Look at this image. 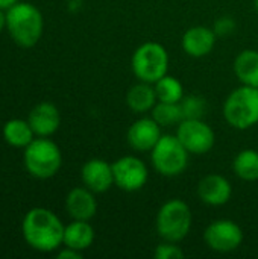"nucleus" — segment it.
Wrapping results in <instances>:
<instances>
[{"instance_id": "1", "label": "nucleus", "mask_w": 258, "mask_h": 259, "mask_svg": "<svg viewBox=\"0 0 258 259\" xmlns=\"http://www.w3.org/2000/svg\"><path fill=\"white\" fill-rule=\"evenodd\" d=\"M65 226L59 217L47 208H32L21 223V234L26 244L41 253L56 250L64 241Z\"/></svg>"}, {"instance_id": "2", "label": "nucleus", "mask_w": 258, "mask_h": 259, "mask_svg": "<svg viewBox=\"0 0 258 259\" xmlns=\"http://www.w3.org/2000/svg\"><path fill=\"white\" fill-rule=\"evenodd\" d=\"M6 29L17 46L30 49L43 36V14L35 5L18 2L6 11Z\"/></svg>"}, {"instance_id": "3", "label": "nucleus", "mask_w": 258, "mask_h": 259, "mask_svg": "<svg viewBox=\"0 0 258 259\" xmlns=\"http://www.w3.org/2000/svg\"><path fill=\"white\" fill-rule=\"evenodd\" d=\"M23 162L26 171L40 181L53 178L62 165V153L59 146L47 137L33 138L24 147Z\"/></svg>"}, {"instance_id": "4", "label": "nucleus", "mask_w": 258, "mask_h": 259, "mask_svg": "<svg viewBox=\"0 0 258 259\" xmlns=\"http://www.w3.org/2000/svg\"><path fill=\"white\" fill-rule=\"evenodd\" d=\"M192 223L193 214L190 206L181 199H170L158 209L155 229L161 240L179 243L190 234Z\"/></svg>"}, {"instance_id": "5", "label": "nucleus", "mask_w": 258, "mask_h": 259, "mask_svg": "<svg viewBox=\"0 0 258 259\" xmlns=\"http://www.w3.org/2000/svg\"><path fill=\"white\" fill-rule=\"evenodd\" d=\"M225 121L239 131L258 124V88L242 85L230 93L224 102Z\"/></svg>"}, {"instance_id": "6", "label": "nucleus", "mask_w": 258, "mask_h": 259, "mask_svg": "<svg viewBox=\"0 0 258 259\" xmlns=\"http://www.w3.org/2000/svg\"><path fill=\"white\" fill-rule=\"evenodd\" d=\"M131 70L140 82L155 83L169 71V53L155 41L140 44L131 58Z\"/></svg>"}, {"instance_id": "7", "label": "nucleus", "mask_w": 258, "mask_h": 259, "mask_svg": "<svg viewBox=\"0 0 258 259\" xmlns=\"http://www.w3.org/2000/svg\"><path fill=\"white\" fill-rule=\"evenodd\" d=\"M190 153L176 135H161L155 147L151 150V161L157 173L164 178H176L182 175L189 165Z\"/></svg>"}, {"instance_id": "8", "label": "nucleus", "mask_w": 258, "mask_h": 259, "mask_svg": "<svg viewBox=\"0 0 258 259\" xmlns=\"http://www.w3.org/2000/svg\"><path fill=\"white\" fill-rule=\"evenodd\" d=\"M242 228L228 219L211 222L204 231V241L208 249L217 253H230L237 250L243 243Z\"/></svg>"}, {"instance_id": "9", "label": "nucleus", "mask_w": 258, "mask_h": 259, "mask_svg": "<svg viewBox=\"0 0 258 259\" xmlns=\"http://www.w3.org/2000/svg\"><path fill=\"white\" fill-rule=\"evenodd\" d=\"M175 135L190 155H205L214 147L216 143L214 131L204 121V118L182 120L178 124Z\"/></svg>"}, {"instance_id": "10", "label": "nucleus", "mask_w": 258, "mask_h": 259, "mask_svg": "<svg viewBox=\"0 0 258 259\" xmlns=\"http://www.w3.org/2000/svg\"><path fill=\"white\" fill-rule=\"evenodd\" d=\"M114 185L126 193H135L144 188L149 181L148 165L137 156L126 155L113 162Z\"/></svg>"}, {"instance_id": "11", "label": "nucleus", "mask_w": 258, "mask_h": 259, "mask_svg": "<svg viewBox=\"0 0 258 259\" xmlns=\"http://www.w3.org/2000/svg\"><path fill=\"white\" fill-rule=\"evenodd\" d=\"M161 135V126L152 117H141L129 126L126 140L132 150L146 153L155 147Z\"/></svg>"}, {"instance_id": "12", "label": "nucleus", "mask_w": 258, "mask_h": 259, "mask_svg": "<svg viewBox=\"0 0 258 259\" xmlns=\"http://www.w3.org/2000/svg\"><path fill=\"white\" fill-rule=\"evenodd\" d=\"M81 179L84 187L91 190L93 193H106L114 185V173L113 164L105 159L93 158L88 159L81 170Z\"/></svg>"}, {"instance_id": "13", "label": "nucleus", "mask_w": 258, "mask_h": 259, "mask_svg": "<svg viewBox=\"0 0 258 259\" xmlns=\"http://www.w3.org/2000/svg\"><path fill=\"white\" fill-rule=\"evenodd\" d=\"M198 197L208 206H222L233 197V187L230 181L217 173L204 176L198 184Z\"/></svg>"}, {"instance_id": "14", "label": "nucleus", "mask_w": 258, "mask_h": 259, "mask_svg": "<svg viewBox=\"0 0 258 259\" xmlns=\"http://www.w3.org/2000/svg\"><path fill=\"white\" fill-rule=\"evenodd\" d=\"M217 35L213 29L207 26H192L189 27L181 39L182 50L192 58H204L210 55L216 46Z\"/></svg>"}, {"instance_id": "15", "label": "nucleus", "mask_w": 258, "mask_h": 259, "mask_svg": "<svg viewBox=\"0 0 258 259\" xmlns=\"http://www.w3.org/2000/svg\"><path fill=\"white\" fill-rule=\"evenodd\" d=\"M27 121L36 137H50L59 129L61 114L53 103L41 102L30 109Z\"/></svg>"}, {"instance_id": "16", "label": "nucleus", "mask_w": 258, "mask_h": 259, "mask_svg": "<svg viewBox=\"0 0 258 259\" xmlns=\"http://www.w3.org/2000/svg\"><path fill=\"white\" fill-rule=\"evenodd\" d=\"M96 193L87 187H76L68 191L65 197V211L71 220H87L90 222L97 212Z\"/></svg>"}, {"instance_id": "17", "label": "nucleus", "mask_w": 258, "mask_h": 259, "mask_svg": "<svg viewBox=\"0 0 258 259\" xmlns=\"http://www.w3.org/2000/svg\"><path fill=\"white\" fill-rule=\"evenodd\" d=\"M158 97L154 83L140 82L132 85L126 93V105L135 114H148L157 105Z\"/></svg>"}, {"instance_id": "18", "label": "nucleus", "mask_w": 258, "mask_h": 259, "mask_svg": "<svg viewBox=\"0 0 258 259\" xmlns=\"http://www.w3.org/2000/svg\"><path fill=\"white\" fill-rule=\"evenodd\" d=\"M94 243V229L87 220H73L64 229V241L65 247H71L75 250L84 252Z\"/></svg>"}, {"instance_id": "19", "label": "nucleus", "mask_w": 258, "mask_h": 259, "mask_svg": "<svg viewBox=\"0 0 258 259\" xmlns=\"http://www.w3.org/2000/svg\"><path fill=\"white\" fill-rule=\"evenodd\" d=\"M234 73L242 85L258 88V50L246 49L234 59Z\"/></svg>"}, {"instance_id": "20", "label": "nucleus", "mask_w": 258, "mask_h": 259, "mask_svg": "<svg viewBox=\"0 0 258 259\" xmlns=\"http://www.w3.org/2000/svg\"><path fill=\"white\" fill-rule=\"evenodd\" d=\"M2 135H3V140L9 146L17 147V149H24L26 146L32 143L35 137L29 121L20 120V118H12L6 121L2 129Z\"/></svg>"}, {"instance_id": "21", "label": "nucleus", "mask_w": 258, "mask_h": 259, "mask_svg": "<svg viewBox=\"0 0 258 259\" xmlns=\"http://www.w3.org/2000/svg\"><path fill=\"white\" fill-rule=\"evenodd\" d=\"M234 175L246 182L258 181V152L254 149H245L239 152L233 161Z\"/></svg>"}, {"instance_id": "22", "label": "nucleus", "mask_w": 258, "mask_h": 259, "mask_svg": "<svg viewBox=\"0 0 258 259\" xmlns=\"http://www.w3.org/2000/svg\"><path fill=\"white\" fill-rule=\"evenodd\" d=\"M158 102H169V103H179L184 94V87L179 79L175 76L166 74L160 80L154 83Z\"/></svg>"}, {"instance_id": "23", "label": "nucleus", "mask_w": 258, "mask_h": 259, "mask_svg": "<svg viewBox=\"0 0 258 259\" xmlns=\"http://www.w3.org/2000/svg\"><path fill=\"white\" fill-rule=\"evenodd\" d=\"M152 112V118L161 126V127H169V126H175L179 124L184 118H182V111L179 103H169V102H157V105L154 106Z\"/></svg>"}, {"instance_id": "24", "label": "nucleus", "mask_w": 258, "mask_h": 259, "mask_svg": "<svg viewBox=\"0 0 258 259\" xmlns=\"http://www.w3.org/2000/svg\"><path fill=\"white\" fill-rule=\"evenodd\" d=\"M179 106H181L184 120L204 118L208 111V102L202 96H198V94L184 96L179 102Z\"/></svg>"}, {"instance_id": "25", "label": "nucleus", "mask_w": 258, "mask_h": 259, "mask_svg": "<svg viewBox=\"0 0 258 259\" xmlns=\"http://www.w3.org/2000/svg\"><path fill=\"white\" fill-rule=\"evenodd\" d=\"M184 250L173 241H164L155 247L154 256L155 259H181L184 258Z\"/></svg>"}, {"instance_id": "26", "label": "nucleus", "mask_w": 258, "mask_h": 259, "mask_svg": "<svg viewBox=\"0 0 258 259\" xmlns=\"http://www.w3.org/2000/svg\"><path fill=\"white\" fill-rule=\"evenodd\" d=\"M213 30L217 36H228L231 33H234L236 30V21L225 15V17H220L214 21V26H213Z\"/></svg>"}, {"instance_id": "27", "label": "nucleus", "mask_w": 258, "mask_h": 259, "mask_svg": "<svg viewBox=\"0 0 258 259\" xmlns=\"http://www.w3.org/2000/svg\"><path fill=\"white\" fill-rule=\"evenodd\" d=\"M58 258L59 259H81L82 258V252L75 250L71 247H64L62 250L58 252Z\"/></svg>"}, {"instance_id": "28", "label": "nucleus", "mask_w": 258, "mask_h": 259, "mask_svg": "<svg viewBox=\"0 0 258 259\" xmlns=\"http://www.w3.org/2000/svg\"><path fill=\"white\" fill-rule=\"evenodd\" d=\"M20 0H0V9L8 11L11 6H14L15 3H18Z\"/></svg>"}, {"instance_id": "29", "label": "nucleus", "mask_w": 258, "mask_h": 259, "mask_svg": "<svg viewBox=\"0 0 258 259\" xmlns=\"http://www.w3.org/2000/svg\"><path fill=\"white\" fill-rule=\"evenodd\" d=\"M6 29V11L0 9V33Z\"/></svg>"}, {"instance_id": "30", "label": "nucleus", "mask_w": 258, "mask_h": 259, "mask_svg": "<svg viewBox=\"0 0 258 259\" xmlns=\"http://www.w3.org/2000/svg\"><path fill=\"white\" fill-rule=\"evenodd\" d=\"M254 8H255V11L258 12V0H254Z\"/></svg>"}]
</instances>
